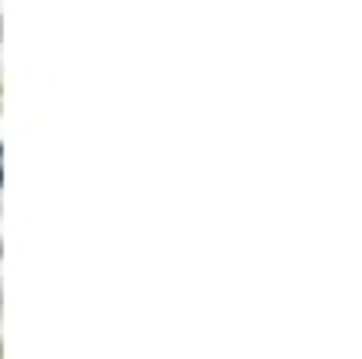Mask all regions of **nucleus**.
Returning a JSON list of instances; mask_svg holds the SVG:
<instances>
[{
	"label": "nucleus",
	"instance_id": "f257e3e1",
	"mask_svg": "<svg viewBox=\"0 0 362 359\" xmlns=\"http://www.w3.org/2000/svg\"><path fill=\"white\" fill-rule=\"evenodd\" d=\"M0 182H4V149H0Z\"/></svg>",
	"mask_w": 362,
	"mask_h": 359
}]
</instances>
